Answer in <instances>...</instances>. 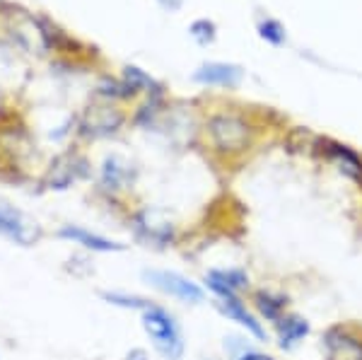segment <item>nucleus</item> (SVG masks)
I'll use <instances>...</instances> for the list:
<instances>
[{"label": "nucleus", "mask_w": 362, "mask_h": 360, "mask_svg": "<svg viewBox=\"0 0 362 360\" xmlns=\"http://www.w3.org/2000/svg\"><path fill=\"white\" fill-rule=\"evenodd\" d=\"M206 136L210 148L225 158H239L249 153L254 145L256 129L244 114L237 112H218L210 114L206 121Z\"/></svg>", "instance_id": "obj_1"}, {"label": "nucleus", "mask_w": 362, "mask_h": 360, "mask_svg": "<svg viewBox=\"0 0 362 360\" xmlns=\"http://www.w3.org/2000/svg\"><path fill=\"white\" fill-rule=\"evenodd\" d=\"M140 327L148 334L155 353L162 360H184L186 356V339L181 332L179 319L169 312L165 305L153 303L148 310L140 312Z\"/></svg>", "instance_id": "obj_2"}, {"label": "nucleus", "mask_w": 362, "mask_h": 360, "mask_svg": "<svg viewBox=\"0 0 362 360\" xmlns=\"http://www.w3.org/2000/svg\"><path fill=\"white\" fill-rule=\"evenodd\" d=\"M131 230L136 242L150 249H169L179 242V225L160 208H138L131 213Z\"/></svg>", "instance_id": "obj_3"}, {"label": "nucleus", "mask_w": 362, "mask_h": 360, "mask_svg": "<svg viewBox=\"0 0 362 360\" xmlns=\"http://www.w3.org/2000/svg\"><path fill=\"white\" fill-rule=\"evenodd\" d=\"M321 360H362V324L334 322L321 332Z\"/></svg>", "instance_id": "obj_4"}, {"label": "nucleus", "mask_w": 362, "mask_h": 360, "mask_svg": "<svg viewBox=\"0 0 362 360\" xmlns=\"http://www.w3.org/2000/svg\"><path fill=\"white\" fill-rule=\"evenodd\" d=\"M143 281L150 288L162 293L165 298H172L184 305H203L206 303V288L203 283H196L194 278L169 269H145Z\"/></svg>", "instance_id": "obj_5"}, {"label": "nucleus", "mask_w": 362, "mask_h": 360, "mask_svg": "<svg viewBox=\"0 0 362 360\" xmlns=\"http://www.w3.org/2000/svg\"><path fill=\"white\" fill-rule=\"evenodd\" d=\"M0 235L17 247H34L42 242L44 228L15 203L0 199Z\"/></svg>", "instance_id": "obj_6"}, {"label": "nucleus", "mask_w": 362, "mask_h": 360, "mask_svg": "<svg viewBox=\"0 0 362 360\" xmlns=\"http://www.w3.org/2000/svg\"><path fill=\"white\" fill-rule=\"evenodd\" d=\"M203 288L206 293L218 298H247L249 290L254 288L251 274L242 266H215L208 269L203 276Z\"/></svg>", "instance_id": "obj_7"}, {"label": "nucleus", "mask_w": 362, "mask_h": 360, "mask_svg": "<svg viewBox=\"0 0 362 360\" xmlns=\"http://www.w3.org/2000/svg\"><path fill=\"white\" fill-rule=\"evenodd\" d=\"M213 305L227 322L237 324V327L242 329V334L251 336L256 344L271 341V329H268L266 324L261 322V317L251 310L247 298H218V300H213Z\"/></svg>", "instance_id": "obj_8"}, {"label": "nucleus", "mask_w": 362, "mask_h": 360, "mask_svg": "<svg viewBox=\"0 0 362 360\" xmlns=\"http://www.w3.org/2000/svg\"><path fill=\"white\" fill-rule=\"evenodd\" d=\"M247 300H249L251 310L261 317V322H264L268 329H271L285 312L293 310V298H290L283 288H276V286H254L249 290Z\"/></svg>", "instance_id": "obj_9"}, {"label": "nucleus", "mask_w": 362, "mask_h": 360, "mask_svg": "<svg viewBox=\"0 0 362 360\" xmlns=\"http://www.w3.org/2000/svg\"><path fill=\"white\" fill-rule=\"evenodd\" d=\"M124 124H126V114L121 112V109H116L112 102L92 104V107L83 114L80 133H83L85 138H95L97 141V138L116 136Z\"/></svg>", "instance_id": "obj_10"}, {"label": "nucleus", "mask_w": 362, "mask_h": 360, "mask_svg": "<svg viewBox=\"0 0 362 360\" xmlns=\"http://www.w3.org/2000/svg\"><path fill=\"white\" fill-rule=\"evenodd\" d=\"M271 336H273V341H276L278 351L293 353L312 336V322H309L302 312L290 310L271 327Z\"/></svg>", "instance_id": "obj_11"}, {"label": "nucleus", "mask_w": 362, "mask_h": 360, "mask_svg": "<svg viewBox=\"0 0 362 360\" xmlns=\"http://www.w3.org/2000/svg\"><path fill=\"white\" fill-rule=\"evenodd\" d=\"M319 150L329 162H334L336 170L348 177L350 182H355L358 187H362V155L358 150H353L346 143L331 141V138H324L319 141Z\"/></svg>", "instance_id": "obj_12"}, {"label": "nucleus", "mask_w": 362, "mask_h": 360, "mask_svg": "<svg viewBox=\"0 0 362 360\" xmlns=\"http://www.w3.org/2000/svg\"><path fill=\"white\" fill-rule=\"evenodd\" d=\"M58 237L73 242V245L83 247L92 254H116V252H126L128 249V245H124V242H116L112 237L92 232L83 228V225H63V228L58 230Z\"/></svg>", "instance_id": "obj_13"}, {"label": "nucleus", "mask_w": 362, "mask_h": 360, "mask_svg": "<svg viewBox=\"0 0 362 360\" xmlns=\"http://www.w3.org/2000/svg\"><path fill=\"white\" fill-rule=\"evenodd\" d=\"M80 177H85V160L75 158L73 153L58 155L51 162V167L46 170L44 187L51 191H66L73 187V182H78Z\"/></svg>", "instance_id": "obj_14"}, {"label": "nucleus", "mask_w": 362, "mask_h": 360, "mask_svg": "<svg viewBox=\"0 0 362 360\" xmlns=\"http://www.w3.org/2000/svg\"><path fill=\"white\" fill-rule=\"evenodd\" d=\"M99 184L112 194H121V191L131 189L136 184V167L124 158H119V155H109L102 162V170H99Z\"/></svg>", "instance_id": "obj_15"}, {"label": "nucleus", "mask_w": 362, "mask_h": 360, "mask_svg": "<svg viewBox=\"0 0 362 360\" xmlns=\"http://www.w3.org/2000/svg\"><path fill=\"white\" fill-rule=\"evenodd\" d=\"M191 80L208 87H239L244 80V71L232 63H206L191 75Z\"/></svg>", "instance_id": "obj_16"}, {"label": "nucleus", "mask_w": 362, "mask_h": 360, "mask_svg": "<svg viewBox=\"0 0 362 360\" xmlns=\"http://www.w3.org/2000/svg\"><path fill=\"white\" fill-rule=\"evenodd\" d=\"M223 348H225V353H227V360H278L276 356H273V353L264 351V348H261L247 334L225 336Z\"/></svg>", "instance_id": "obj_17"}, {"label": "nucleus", "mask_w": 362, "mask_h": 360, "mask_svg": "<svg viewBox=\"0 0 362 360\" xmlns=\"http://www.w3.org/2000/svg\"><path fill=\"white\" fill-rule=\"evenodd\" d=\"M99 298L112 307H119V310H133V312H143L153 305L150 298H143V295H136V293H126V290H102Z\"/></svg>", "instance_id": "obj_18"}, {"label": "nucleus", "mask_w": 362, "mask_h": 360, "mask_svg": "<svg viewBox=\"0 0 362 360\" xmlns=\"http://www.w3.org/2000/svg\"><path fill=\"white\" fill-rule=\"evenodd\" d=\"M259 37L266 39V42L273 44V46H283L285 44V29L276 20H264V22H259Z\"/></svg>", "instance_id": "obj_19"}, {"label": "nucleus", "mask_w": 362, "mask_h": 360, "mask_svg": "<svg viewBox=\"0 0 362 360\" xmlns=\"http://www.w3.org/2000/svg\"><path fill=\"white\" fill-rule=\"evenodd\" d=\"M191 37L196 39L201 46H208L215 42V37H218V29H215V25L210 20H196L194 25H191Z\"/></svg>", "instance_id": "obj_20"}, {"label": "nucleus", "mask_w": 362, "mask_h": 360, "mask_svg": "<svg viewBox=\"0 0 362 360\" xmlns=\"http://www.w3.org/2000/svg\"><path fill=\"white\" fill-rule=\"evenodd\" d=\"M124 360H150V353L145 348H131Z\"/></svg>", "instance_id": "obj_21"}, {"label": "nucleus", "mask_w": 362, "mask_h": 360, "mask_svg": "<svg viewBox=\"0 0 362 360\" xmlns=\"http://www.w3.org/2000/svg\"><path fill=\"white\" fill-rule=\"evenodd\" d=\"M162 3H169V0H162Z\"/></svg>", "instance_id": "obj_22"}]
</instances>
